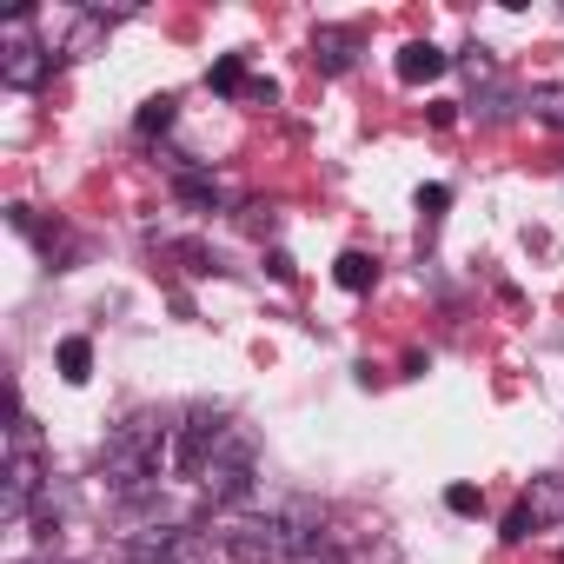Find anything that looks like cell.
<instances>
[{"instance_id": "15", "label": "cell", "mask_w": 564, "mask_h": 564, "mask_svg": "<svg viewBox=\"0 0 564 564\" xmlns=\"http://www.w3.org/2000/svg\"><path fill=\"white\" fill-rule=\"evenodd\" d=\"M206 87L213 94H246L252 80H246V61L239 54H226V61H213V74H206Z\"/></svg>"}, {"instance_id": "24", "label": "cell", "mask_w": 564, "mask_h": 564, "mask_svg": "<svg viewBox=\"0 0 564 564\" xmlns=\"http://www.w3.org/2000/svg\"><path fill=\"white\" fill-rule=\"evenodd\" d=\"M14 564H54V557H14Z\"/></svg>"}, {"instance_id": "18", "label": "cell", "mask_w": 564, "mask_h": 564, "mask_svg": "<svg viewBox=\"0 0 564 564\" xmlns=\"http://www.w3.org/2000/svg\"><path fill=\"white\" fill-rule=\"evenodd\" d=\"M445 206H452V186H425V193H419V219H425V239H432V226L445 219Z\"/></svg>"}, {"instance_id": "23", "label": "cell", "mask_w": 564, "mask_h": 564, "mask_svg": "<svg viewBox=\"0 0 564 564\" xmlns=\"http://www.w3.org/2000/svg\"><path fill=\"white\" fill-rule=\"evenodd\" d=\"M265 272H272V279H293L300 265H293V252H279V246H272V252H265Z\"/></svg>"}, {"instance_id": "14", "label": "cell", "mask_w": 564, "mask_h": 564, "mask_svg": "<svg viewBox=\"0 0 564 564\" xmlns=\"http://www.w3.org/2000/svg\"><path fill=\"white\" fill-rule=\"evenodd\" d=\"M87 372H94V339H61V379L87 386Z\"/></svg>"}, {"instance_id": "6", "label": "cell", "mask_w": 564, "mask_h": 564, "mask_svg": "<svg viewBox=\"0 0 564 564\" xmlns=\"http://www.w3.org/2000/svg\"><path fill=\"white\" fill-rule=\"evenodd\" d=\"M186 551H193V538L180 524H140V531H127V557L133 564H180Z\"/></svg>"}, {"instance_id": "13", "label": "cell", "mask_w": 564, "mask_h": 564, "mask_svg": "<svg viewBox=\"0 0 564 564\" xmlns=\"http://www.w3.org/2000/svg\"><path fill=\"white\" fill-rule=\"evenodd\" d=\"M524 107H531L544 127H557V133H564V80H538V87L524 94Z\"/></svg>"}, {"instance_id": "12", "label": "cell", "mask_w": 564, "mask_h": 564, "mask_svg": "<svg viewBox=\"0 0 564 564\" xmlns=\"http://www.w3.org/2000/svg\"><path fill=\"white\" fill-rule=\"evenodd\" d=\"M333 279H339L346 293H372V286H379V259L352 246V252H339V259H333Z\"/></svg>"}, {"instance_id": "8", "label": "cell", "mask_w": 564, "mask_h": 564, "mask_svg": "<svg viewBox=\"0 0 564 564\" xmlns=\"http://www.w3.org/2000/svg\"><path fill=\"white\" fill-rule=\"evenodd\" d=\"M352 61H359V34L352 28H319L313 34V67L319 74H352Z\"/></svg>"}, {"instance_id": "21", "label": "cell", "mask_w": 564, "mask_h": 564, "mask_svg": "<svg viewBox=\"0 0 564 564\" xmlns=\"http://www.w3.org/2000/svg\"><path fill=\"white\" fill-rule=\"evenodd\" d=\"M445 505H452L458 518H478V511H485V491H478V485H452V491H445Z\"/></svg>"}, {"instance_id": "19", "label": "cell", "mask_w": 564, "mask_h": 564, "mask_svg": "<svg viewBox=\"0 0 564 564\" xmlns=\"http://www.w3.org/2000/svg\"><path fill=\"white\" fill-rule=\"evenodd\" d=\"M133 127H140V133H166V127H173V100H166V94H160V100H147Z\"/></svg>"}, {"instance_id": "11", "label": "cell", "mask_w": 564, "mask_h": 564, "mask_svg": "<svg viewBox=\"0 0 564 564\" xmlns=\"http://www.w3.org/2000/svg\"><path fill=\"white\" fill-rule=\"evenodd\" d=\"M339 564H405V551H399L392 531H366V538H352V544L339 551Z\"/></svg>"}, {"instance_id": "5", "label": "cell", "mask_w": 564, "mask_h": 564, "mask_svg": "<svg viewBox=\"0 0 564 564\" xmlns=\"http://www.w3.org/2000/svg\"><path fill=\"white\" fill-rule=\"evenodd\" d=\"M41 498H47V458H41V445H14L8 452V485H0V511L28 518Z\"/></svg>"}, {"instance_id": "3", "label": "cell", "mask_w": 564, "mask_h": 564, "mask_svg": "<svg viewBox=\"0 0 564 564\" xmlns=\"http://www.w3.org/2000/svg\"><path fill=\"white\" fill-rule=\"evenodd\" d=\"M252 458H259L252 432H246V425H226L213 465L199 471V498H206V505H239V498L252 491Z\"/></svg>"}, {"instance_id": "2", "label": "cell", "mask_w": 564, "mask_h": 564, "mask_svg": "<svg viewBox=\"0 0 564 564\" xmlns=\"http://www.w3.org/2000/svg\"><path fill=\"white\" fill-rule=\"evenodd\" d=\"M54 61H61V54L34 41V14H28V8H14L8 21H0V80H8L14 94H34V87H47Z\"/></svg>"}, {"instance_id": "9", "label": "cell", "mask_w": 564, "mask_h": 564, "mask_svg": "<svg viewBox=\"0 0 564 564\" xmlns=\"http://www.w3.org/2000/svg\"><path fill=\"white\" fill-rule=\"evenodd\" d=\"M445 67H452V54L432 47V41H405V47H399V80H405V87H425V80H438Z\"/></svg>"}, {"instance_id": "10", "label": "cell", "mask_w": 564, "mask_h": 564, "mask_svg": "<svg viewBox=\"0 0 564 564\" xmlns=\"http://www.w3.org/2000/svg\"><path fill=\"white\" fill-rule=\"evenodd\" d=\"M107 47V14L100 8H87V14H74V28H67V41L54 47L61 61H87V54H100Z\"/></svg>"}, {"instance_id": "16", "label": "cell", "mask_w": 564, "mask_h": 564, "mask_svg": "<svg viewBox=\"0 0 564 564\" xmlns=\"http://www.w3.org/2000/svg\"><path fill=\"white\" fill-rule=\"evenodd\" d=\"M186 206H199V213H219V186L206 180V173H180V186H173Z\"/></svg>"}, {"instance_id": "20", "label": "cell", "mask_w": 564, "mask_h": 564, "mask_svg": "<svg viewBox=\"0 0 564 564\" xmlns=\"http://www.w3.org/2000/svg\"><path fill=\"white\" fill-rule=\"evenodd\" d=\"M239 226H246V232H252V239H272V226H279V213H272V206H259V199H252V206H246V213H239Z\"/></svg>"}, {"instance_id": "7", "label": "cell", "mask_w": 564, "mask_h": 564, "mask_svg": "<svg viewBox=\"0 0 564 564\" xmlns=\"http://www.w3.org/2000/svg\"><path fill=\"white\" fill-rule=\"evenodd\" d=\"M524 511H531V524L538 531H564V478L557 471H538L531 485H524V498H518Z\"/></svg>"}, {"instance_id": "4", "label": "cell", "mask_w": 564, "mask_h": 564, "mask_svg": "<svg viewBox=\"0 0 564 564\" xmlns=\"http://www.w3.org/2000/svg\"><path fill=\"white\" fill-rule=\"evenodd\" d=\"M219 438H226V412H213V405H193V412L173 425V471L199 485V471L213 465Z\"/></svg>"}, {"instance_id": "17", "label": "cell", "mask_w": 564, "mask_h": 564, "mask_svg": "<svg viewBox=\"0 0 564 564\" xmlns=\"http://www.w3.org/2000/svg\"><path fill=\"white\" fill-rule=\"evenodd\" d=\"M458 74H465L471 87H478V80H485V87H498V61H491L485 47H465V54H458Z\"/></svg>"}, {"instance_id": "1", "label": "cell", "mask_w": 564, "mask_h": 564, "mask_svg": "<svg viewBox=\"0 0 564 564\" xmlns=\"http://www.w3.org/2000/svg\"><path fill=\"white\" fill-rule=\"evenodd\" d=\"M160 465H173V425H166L160 412H133V419H120L113 438H107V452H100V478H107V491H113V498H140V491L160 478Z\"/></svg>"}, {"instance_id": "22", "label": "cell", "mask_w": 564, "mask_h": 564, "mask_svg": "<svg viewBox=\"0 0 564 564\" xmlns=\"http://www.w3.org/2000/svg\"><path fill=\"white\" fill-rule=\"evenodd\" d=\"M531 531H538V524H531V511H524V505H511V518H505V538H511V544H524Z\"/></svg>"}]
</instances>
